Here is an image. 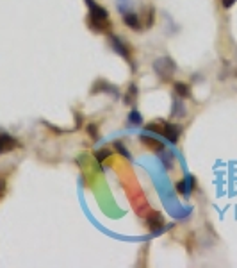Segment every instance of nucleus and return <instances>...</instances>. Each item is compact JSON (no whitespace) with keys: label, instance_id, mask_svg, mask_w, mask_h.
<instances>
[{"label":"nucleus","instance_id":"f257e3e1","mask_svg":"<svg viewBox=\"0 0 237 268\" xmlns=\"http://www.w3.org/2000/svg\"><path fill=\"white\" fill-rule=\"evenodd\" d=\"M88 2V7H90V13H88V27L95 32H109L111 31V22H109V13L102 5H98L95 0H86Z\"/></svg>","mask_w":237,"mask_h":268},{"label":"nucleus","instance_id":"0eeeda50","mask_svg":"<svg viewBox=\"0 0 237 268\" xmlns=\"http://www.w3.org/2000/svg\"><path fill=\"white\" fill-rule=\"evenodd\" d=\"M192 188H194V177H192V175H188L186 179L179 181V184H177V192H179L180 195L188 197L189 193H191Z\"/></svg>","mask_w":237,"mask_h":268},{"label":"nucleus","instance_id":"1a4fd4ad","mask_svg":"<svg viewBox=\"0 0 237 268\" xmlns=\"http://www.w3.org/2000/svg\"><path fill=\"white\" fill-rule=\"evenodd\" d=\"M123 23H125L127 27H130V29H132V31H139V29H141V20H139V16L136 13H125L123 14Z\"/></svg>","mask_w":237,"mask_h":268},{"label":"nucleus","instance_id":"6e6552de","mask_svg":"<svg viewBox=\"0 0 237 268\" xmlns=\"http://www.w3.org/2000/svg\"><path fill=\"white\" fill-rule=\"evenodd\" d=\"M164 225V218H162V214L161 213H152L150 216H148L146 220V227L150 229L152 232L159 231V229Z\"/></svg>","mask_w":237,"mask_h":268},{"label":"nucleus","instance_id":"2eb2a0df","mask_svg":"<svg viewBox=\"0 0 237 268\" xmlns=\"http://www.w3.org/2000/svg\"><path fill=\"white\" fill-rule=\"evenodd\" d=\"M114 147L118 148V152H120L121 156H123V157H127V159H130V154H129V150H127V148L123 147V145H121L120 141H116V143H114Z\"/></svg>","mask_w":237,"mask_h":268},{"label":"nucleus","instance_id":"4468645a","mask_svg":"<svg viewBox=\"0 0 237 268\" xmlns=\"http://www.w3.org/2000/svg\"><path fill=\"white\" fill-rule=\"evenodd\" d=\"M95 156H96L98 163H103V159H105V157L111 156V150H109V148H102V150H96V152H95Z\"/></svg>","mask_w":237,"mask_h":268},{"label":"nucleus","instance_id":"423d86ee","mask_svg":"<svg viewBox=\"0 0 237 268\" xmlns=\"http://www.w3.org/2000/svg\"><path fill=\"white\" fill-rule=\"evenodd\" d=\"M16 145H18V143H16V139H14L11 134L4 133V131H0V154L13 150Z\"/></svg>","mask_w":237,"mask_h":268},{"label":"nucleus","instance_id":"ddd939ff","mask_svg":"<svg viewBox=\"0 0 237 268\" xmlns=\"http://www.w3.org/2000/svg\"><path fill=\"white\" fill-rule=\"evenodd\" d=\"M129 120H130V124H132V125H141V124H143V116L139 115V113L134 109V111H130Z\"/></svg>","mask_w":237,"mask_h":268},{"label":"nucleus","instance_id":"20e7f679","mask_svg":"<svg viewBox=\"0 0 237 268\" xmlns=\"http://www.w3.org/2000/svg\"><path fill=\"white\" fill-rule=\"evenodd\" d=\"M180 133H182V127H180V125L171 124V122H164V124H162V134H164L171 143L179 141Z\"/></svg>","mask_w":237,"mask_h":268},{"label":"nucleus","instance_id":"f8f14e48","mask_svg":"<svg viewBox=\"0 0 237 268\" xmlns=\"http://www.w3.org/2000/svg\"><path fill=\"white\" fill-rule=\"evenodd\" d=\"M136 95H138V86L132 82L129 88V95H125V104H132V100L136 98Z\"/></svg>","mask_w":237,"mask_h":268},{"label":"nucleus","instance_id":"9d476101","mask_svg":"<svg viewBox=\"0 0 237 268\" xmlns=\"http://www.w3.org/2000/svg\"><path fill=\"white\" fill-rule=\"evenodd\" d=\"M139 141L143 143V145H146L150 150L153 152H162V143L157 141L155 138H152V136H139Z\"/></svg>","mask_w":237,"mask_h":268},{"label":"nucleus","instance_id":"a211bd4d","mask_svg":"<svg viewBox=\"0 0 237 268\" xmlns=\"http://www.w3.org/2000/svg\"><path fill=\"white\" fill-rule=\"evenodd\" d=\"M4 193H5V181L4 179H0V199L4 197Z\"/></svg>","mask_w":237,"mask_h":268},{"label":"nucleus","instance_id":"dca6fc26","mask_svg":"<svg viewBox=\"0 0 237 268\" xmlns=\"http://www.w3.org/2000/svg\"><path fill=\"white\" fill-rule=\"evenodd\" d=\"M88 133L91 134V138H93V139H98V133H96V125H95V124L88 125Z\"/></svg>","mask_w":237,"mask_h":268},{"label":"nucleus","instance_id":"39448f33","mask_svg":"<svg viewBox=\"0 0 237 268\" xmlns=\"http://www.w3.org/2000/svg\"><path fill=\"white\" fill-rule=\"evenodd\" d=\"M96 93H114V95H118V88L116 86L109 84L105 79H98V80H95L93 88H91V95H96Z\"/></svg>","mask_w":237,"mask_h":268},{"label":"nucleus","instance_id":"9b49d317","mask_svg":"<svg viewBox=\"0 0 237 268\" xmlns=\"http://www.w3.org/2000/svg\"><path fill=\"white\" fill-rule=\"evenodd\" d=\"M173 89L177 91V95H179L180 98H189V97H191V88H189L188 84H184V82H175Z\"/></svg>","mask_w":237,"mask_h":268},{"label":"nucleus","instance_id":"7ed1b4c3","mask_svg":"<svg viewBox=\"0 0 237 268\" xmlns=\"http://www.w3.org/2000/svg\"><path fill=\"white\" fill-rule=\"evenodd\" d=\"M111 43H112V49L116 50L118 54H120L121 58L123 59H127V61L130 63V67H132V70H136V67H134V61H132V58H130V52H129V49L125 47V43L118 38V36H112L111 34Z\"/></svg>","mask_w":237,"mask_h":268},{"label":"nucleus","instance_id":"f3484780","mask_svg":"<svg viewBox=\"0 0 237 268\" xmlns=\"http://www.w3.org/2000/svg\"><path fill=\"white\" fill-rule=\"evenodd\" d=\"M236 2H237V0H221V4H223L225 9H230L234 4H236Z\"/></svg>","mask_w":237,"mask_h":268},{"label":"nucleus","instance_id":"f03ea898","mask_svg":"<svg viewBox=\"0 0 237 268\" xmlns=\"http://www.w3.org/2000/svg\"><path fill=\"white\" fill-rule=\"evenodd\" d=\"M153 68H155V71L159 73V77H161L162 80H170L171 75H173L175 68H177V67H175L173 59L162 58V59H159V61H155Z\"/></svg>","mask_w":237,"mask_h":268}]
</instances>
